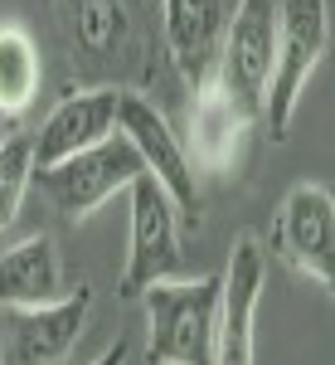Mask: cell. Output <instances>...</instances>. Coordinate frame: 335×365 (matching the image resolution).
Listing matches in <instances>:
<instances>
[{"mask_svg": "<svg viewBox=\"0 0 335 365\" xmlns=\"http://www.w3.org/2000/svg\"><path fill=\"white\" fill-rule=\"evenodd\" d=\"M63 39L68 58L87 88H117L151 78V39L137 0H63Z\"/></svg>", "mask_w": 335, "mask_h": 365, "instance_id": "1", "label": "cell"}, {"mask_svg": "<svg viewBox=\"0 0 335 365\" xmlns=\"http://www.w3.org/2000/svg\"><path fill=\"white\" fill-rule=\"evenodd\" d=\"M146 302V365H214L219 346V302L223 278L156 282L141 292Z\"/></svg>", "mask_w": 335, "mask_h": 365, "instance_id": "2", "label": "cell"}, {"mask_svg": "<svg viewBox=\"0 0 335 365\" xmlns=\"http://www.w3.org/2000/svg\"><path fill=\"white\" fill-rule=\"evenodd\" d=\"M331 44V5L326 0H277V58L262 98V127L272 141H287L292 113L307 93L311 73L321 68Z\"/></svg>", "mask_w": 335, "mask_h": 365, "instance_id": "3", "label": "cell"}, {"mask_svg": "<svg viewBox=\"0 0 335 365\" xmlns=\"http://www.w3.org/2000/svg\"><path fill=\"white\" fill-rule=\"evenodd\" d=\"M180 273H185L180 210L161 190V180L146 170V175L132 180V249H127V268H122V282H117V297L137 302L146 287L175 282Z\"/></svg>", "mask_w": 335, "mask_h": 365, "instance_id": "4", "label": "cell"}, {"mask_svg": "<svg viewBox=\"0 0 335 365\" xmlns=\"http://www.w3.org/2000/svg\"><path fill=\"white\" fill-rule=\"evenodd\" d=\"M137 175H146V161H141V151L122 132L107 137L102 146H92V151H78V156H68L58 166L34 170L39 190L49 195V205L58 210L63 225H83L107 195L132 190Z\"/></svg>", "mask_w": 335, "mask_h": 365, "instance_id": "5", "label": "cell"}, {"mask_svg": "<svg viewBox=\"0 0 335 365\" xmlns=\"http://www.w3.org/2000/svg\"><path fill=\"white\" fill-rule=\"evenodd\" d=\"M272 258L335 297V195L316 180L292 185L272 215Z\"/></svg>", "mask_w": 335, "mask_h": 365, "instance_id": "6", "label": "cell"}, {"mask_svg": "<svg viewBox=\"0 0 335 365\" xmlns=\"http://www.w3.org/2000/svg\"><path fill=\"white\" fill-rule=\"evenodd\" d=\"M272 58H277V0H233V15H228V25H223L214 78H219L252 117H262Z\"/></svg>", "mask_w": 335, "mask_h": 365, "instance_id": "7", "label": "cell"}, {"mask_svg": "<svg viewBox=\"0 0 335 365\" xmlns=\"http://www.w3.org/2000/svg\"><path fill=\"white\" fill-rule=\"evenodd\" d=\"M92 312V287L83 278L73 282L68 297L49 307H5L0 312V351L5 365H58L78 346Z\"/></svg>", "mask_w": 335, "mask_h": 365, "instance_id": "8", "label": "cell"}, {"mask_svg": "<svg viewBox=\"0 0 335 365\" xmlns=\"http://www.w3.org/2000/svg\"><path fill=\"white\" fill-rule=\"evenodd\" d=\"M117 132L137 146L141 161H146V170H151V175L161 180V190L175 200L180 225L199 229V185H195V166H190V151L180 146V137H175L170 117L161 113L151 98H141V93H122V117H117Z\"/></svg>", "mask_w": 335, "mask_h": 365, "instance_id": "9", "label": "cell"}, {"mask_svg": "<svg viewBox=\"0 0 335 365\" xmlns=\"http://www.w3.org/2000/svg\"><path fill=\"white\" fill-rule=\"evenodd\" d=\"M117 117H122V88H73L29 137L34 141V170L102 146L107 137H117Z\"/></svg>", "mask_w": 335, "mask_h": 365, "instance_id": "10", "label": "cell"}, {"mask_svg": "<svg viewBox=\"0 0 335 365\" xmlns=\"http://www.w3.org/2000/svg\"><path fill=\"white\" fill-rule=\"evenodd\" d=\"M262 278H267V258L257 249V239H238L223 268V302H219V346L214 365H252L257 361V302H262Z\"/></svg>", "mask_w": 335, "mask_h": 365, "instance_id": "11", "label": "cell"}, {"mask_svg": "<svg viewBox=\"0 0 335 365\" xmlns=\"http://www.w3.org/2000/svg\"><path fill=\"white\" fill-rule=\"evenodd\" d=\"M195 98H190V166H204L223 175V170H233L243 161V146H248V132L257 117L228 93V88L209 73L204 83L190 88Z\"/></svg>", "mask_w": 335, "mask_h": 365, "instance_id": "12", "label": "cell"}, {"mask_svg": "<svg viewBox=\"0 0 335 365\" xmlns=\"http://www.w3.org/2000/svg\"><path fill=\"white\" fill-rule=\"evenodd\" d=\"M228 25V0H161V39L170 68L195 88L214 73Z\"/></svg>", "mask_w": 335, "mask_h": 365, "instance_id": "13", "label": "cell"}, {"mask_svg": "<svg viewBox=\"0 0 335 365\" xmlns=\"http://www.w3.org/2000/svg\"><path fill=\"white\" fill-rule=\"evenodd\" d=\"M73 282L63 278L54 234H29L0 253V312L5 307H49L68 297Z\"/></svg>", "mask_w": 335, "mask_h": 365, "instance_id": "14", "label": "cell"}, {"mask_svg": "<svg viewBox=\"0 0 335 365\" xmlns=\"http://www.w3.org/2000/svg\"><path fill=\"white\" fill-rule=\"evenodd\" d=\"M39 49H34V34L20 20H5L0 25V117L5 122H20L39 98Z\"/></svg>", "mask_w": 335, "mask_h": 365, "instance_id": "15", "label": "cell"}, {"mask_svg": "<svg viewBox=\"0 0 335 365\" xmlns=\"http://www.w3.org/2000/svg\"><path fill=\"white\" fill-rule=\"evenodd\" d=\"M29 180H34V141L29 137L0 141V229L15 225Z\"/></svg>", "mask_w": 335, "mask_h": 365, "instance_id": "16", "label": "cell"}, {"mask_svg": "<svg viewBox=\"0 0 335 365\" xmlns=\"http://www.w3.org/2000/svg\"><path fill=\"white\" fill-rule=\"evenodd\" d=\"M127 356H132V341L117 336V341H112V346H107V351H102V356H97L92 365H127Z\"/></svg>", "mask_w": 335, "mask_h": 365, "instance_id": "17", "label": "cell"}, {"mask_svg": "<svg viewBox=\"0 0 335 365\" xmlns=\"http://www.w3.org/2000/svg\"><path fill=\"white\" fill-rule=\"evenodd\" d=\"M0 365H5V351H0Z\"/></svg>", "mask_w": 335, "mask_h": 365, "instance_id": "18", "label": "cell"}]
</instances>
